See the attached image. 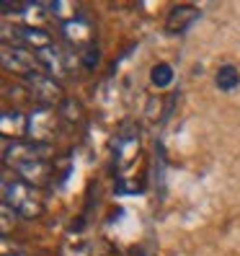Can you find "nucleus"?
Masks as SVG:
<instances>
[{
	"label": "nucleus",
	"mask_w": 240,
	"mask_h": 256,
	"mask_svg": "<svg viewBox=\"0 0 240 256\" xmlns=\"http://www.w3.org/2000/svg\"><path fill=\"white\" fill-rule=\"evenodd\" d=\"M3 204H8L21 220H36V218L44 215L41 189L21 182V178L5 182V186H3Z\"/></svg>",
	"instance_id": "1"
},
{
	"label": "nucleus",
	"mask_w": 240,
	"mask_h": 256,
	"mask_svg": "<svg viewBox=\"0 0 240 256\" xmlns=\"http://www.w3.org/2000/svg\"><path fill=\"white\" fill-rule=\"evenodd\" d=\"M23 86H26L28 96H31V101L39 109H59V104L65 101L62 83H59L57 78H52L49 72H44V70L23 78Z\"/></svg>",
	"instance_id": "2"
},
{
	"label": "nucleus",
	"mask_w": 240,
	"mask_h": 256,
	"mask_svg": "<svg viewBox=\"0 0 240 256\" xmlns=\"http://www.w3.org/2000/svg\"><path fill=\"white\" fill-rule=\"evenodd\" d=\"M49 156H52V148L34 140H5L3 145V160L10 168L34 160H49Z\"/></svg>",
	"instance_id": "3"
},
{
	"label": "nucleus",
	"mask_w": 240,
	"mask_h": 256,
	"mask_svg": "<svg viewBox=\"0 0 240 256\" xmlns=\"http://www.w3.org/2000/svg\"><path fill=\"white\" fill-rule=\"evenodd\" d=\"M0 60H3V70L13 72V75H21V78H28V75H34L41 68L36 52L26 50V47H13V44H3L0 47Z\"/></svg>",
	"instance_id": "4"
},
{
	"label": "nucleus",
	"mask_w": 240,
	"mask_h": 256,
	"mask_svg": "<svg viewBox=\"0 0 240 256\" xmlns=\"http://www.w3.org/2000/svg\"><path fill=\"white\" fill-rule=\"evenodd\" d=\"M57 119H62L59 112L36 106L31 114H28V140L49 145L54 140V134H57Z\"/></svg>",
	"instance_id": "5"
},
{
	"label": "nucleus",
	"mask_w": 240,
	"mask_h": 256,
	"mask_svg": "<svg viewBox=\"0 0 240 256\" xmlns=\"http://www.w3.org/2000/svg\"><path fill=\"white\" fill-rule=\"evenodd\" d=\"M36 57H39L44 72H49L52 78H57V80L70 70V52L62 50V47H57V44H52V47L36 52Z\"/></svg>",
	"instance_id": "6"
},
{
	"label": "nucleus",
	"mask_w": 240,
	"mask_h": 256,
	"mask_svg": "<svg viewBox=\"0 0 240 256\" xmlns=\"http://www.w3.org/2000/svg\"><path fill=\"white\" fill-rule=\"evenodd\" d=\"M62 32H65V39L72 44V47H80V50H85L88 44L96 42L93 39V26L85 16H75L67 24H62Z\"/></svg>",
	"instance_id": "7"
},
{
	"label": "nucleus",
	"mask_w": 240,
	"mask_h": 256,
	"mask_svg": "<svg viewBox=\"0 0 240 256\" xmlns=\"http://www.w3.org/2000/svg\"><path fill=\"white\" fill-rule=\"evenodd\" d=\"M199 8H194V6H176L171 8V13L166 16V34H184L186 28L194 24V21H199Z\"/></svg>",
	"instance_id": "8"
},
{
	"label": "nucleus",
	"mask_w": 240,
	"mask_h": 256,
	"mask_svg": "<svg viewBox=\"0 0 240 256\" xmlns=\"http://www.w3.org/2000/svg\"><path fill=\"white\" fill-rule=\"evenodd\" d=\"M16 178H21V182L31 184L36 189H41L44 184L52 178V166L49 160H34V163H23V166H16Z\"/></svg>",
	"instance_id": "9"
},
{
	"label": "nucleus",
	"mask_w": 240,
	"mask_h": 256,
	"mask_svg": "<svg viewBox=\"0 0 240 256\" xmlns=\"http://www.w3.org/2000/svg\"><path fill=\"white\" fill-rule=\"evenodd\" d=\"M0 130H3L5 140H23V134H28V114L13 109L3 112L0 116Z\"/></svg>",
	"instance_id": "10"
},
{
	"label": "nucleus",
	"mask_w": 240,
	"mask_h": 256,
	"mask_svg": "<svg viewBox=\"0 0 240 256\" xmlns=\"http://www.w3.org/2000/svg\"><path fill=\"white\" fill-rule=\"evenodd\" d=\"M215 83H217L220 91H233V88L240 86V70H238L233 62L220 65L217 72H215Z\"/></svg>",
	"instance_id": "11"
},
{
	"label": "nucleus",
	"mask_w": 240,
	"mask_h": 256,
	"mask_svg": "<svg viewBox=\"0 0 240 256\" xmlns=\"http://www.w3.org/2000/svg\"><path fill=\"white\" fill-rule=\"evenodd\" d=\"M47 13H49V6H41V3H23L21 21H23V26H31V28H44V21H47Z\"/></svg>",
	"instance_id": "12"
},
{
	"label": "nucleus",
	"mask_w": 240,
	"mask_h": 256,
	"mask_svg": "<svg viewBox=\"0 0 240 256\" xmlns=\"http://www.w3.org/2000/svg\"><path fill=\"white\" fill-rule=\"evenodd\" d=\"M150 83H153L155 88H168L173 83V68L168 62L153 65V70H150Z\"/></svg>",
	"instance_id": "13"
},
{
	"label": "nucleus",
	"mask_w": 240,
	"mask_h": 256,
	"mask_svg": "<svg viewBox=\"0 0 240 256\" xmlns=\"http://www.w3.org/2000/svg\"><path fill=\"white\" fill-rule=\"evenodd\" d=\"M59 116L65 119V122L70 124H78L80 119H83V106H80V101H72V98H65L62 104H59Z\"/></svg>",
	"instance_id": "14"
},
{
	"label": "nucleus",
	"mask_w": 240,
	"mask_h": 256,
	"mask_svg": "<svg viewBox=\"0 0 240 256\" xmlns=\"http://www.w3.org/2000/svg\"><path fill=\"white\" fill-rule=\"evenodd\" d=\"M16 220H18V215L13 212V210H10L8 204L0 207V230H3V238H5V236H10V230L16 228Z\"/></svg>",
	"instance_id": "15"
},
{
	"label": "nucleus",
	"mask_w": 240,
	"mask_h": 256,
	"mask_svg": "<svg viewBox=\"0 0 240 256\" xmlns=\"http://www.w3.org/2000/svg\"><path fill=\"white\" fill-rule=\"evenodd\" d=\"M98 60H101V50H98V44H96V42H93V44H88L85 50H80V62H83V68L93 70V68L98 65Z\"/></svg>",
	"instance_id": "16"
}]
</instances>
